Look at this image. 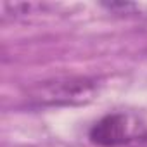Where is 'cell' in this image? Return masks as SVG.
Here are the masks:
<instances>
[{"label":"cell","mask_w":147,"mask_h":147,"mask_svg":"<svg viewBox=\"0 0 147 147\" xmlns=\"http://www.w3.org/2000/svg\"><path fill=\"white\" fill-rule=\"evenodd\" d=\"M95 94V80L85 76H62L31 87L30 100L38 106H76L90 102Z\"/></svg>","instance_id":"cell-1"},{"label":"cell","mask_w":147,"mask_h":147,"mask_svg":"<svg viewBox=\"0 0 147 147\" xmlns=\"http://www.w3.org/2000/svg\"><path fill=\"white\" fill-rule=\"evenodd\" d=\"M145 135L144 125L126 113H113L100 118L88 131L94 144L100 147H118Z\"/></svg>","instance_id":"cell-2"}]
</instances>
